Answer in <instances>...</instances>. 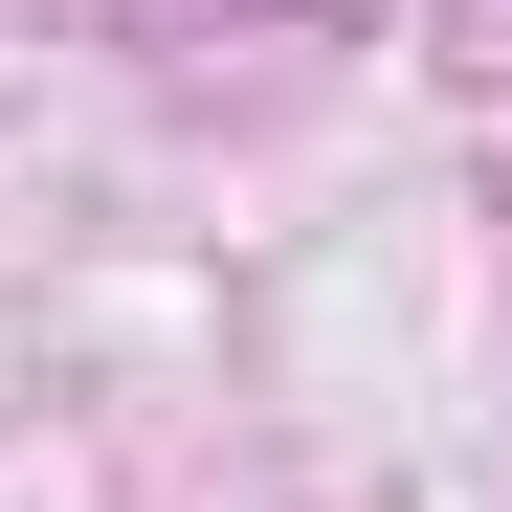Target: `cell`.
Returning a JSON list of instances; mask_svg holds the SVG:
<instances>
[]
</instances>
